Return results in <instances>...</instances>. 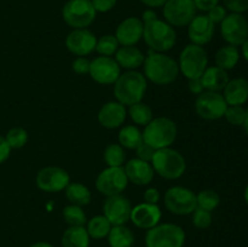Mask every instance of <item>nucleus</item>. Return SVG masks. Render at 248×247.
<instances>
[{
	"instance_id": "f257e3e1",
	"label": "nucleus",
	"mask_w": 248,
	"mask_h": 247,
	"mask_svg": "<svg viewBox=\"0 0 248 247\" xmlns=\"http://www.w3.org/2000/svg\"><path fill=\"white\" fill-rule=\"evenodd\" d=\"M145 79L159 86H166L177 80L179 75L178 62L162 52H150L143 63Z\"/></svg>"
},
{
	"instance_id": "f03ea898",
	"label": "nucleus",
	"mask_w": 248,
	"mask_h": 247,
	"mask_svg": "<svg viewBox=\"0 0 248 247\" xmlns=\"http://www.w3.org/2000/svg\"><path fill=\"white\" fill-rule=\"evenodd\" d=\"M147 87V79L142 73L137 70H127L124 74H120L118 80L114 82V96L121 104L130 107L142 102Z\"/></svg>"
},
{
	"instance_id": "7ed1b4c3",
	"label": "nucleus",
	"mask_w": 248,
	"mask_h": 247,
	"mask_svg": "<svg viewBox=\"0 0 248 247\" xmlns=\"http://www.w3.org/2000/svg\"><path fill=\"white\" fill-rule=\"evenodd\" d=\"M143 40L154 52H167L177 41V34L173 27L159 17L144 23Z\"/></svg>"
},
{
	"instance_id": "20e7f679",
	"label": "nucleus",
	"mask_w": 248,
	"mask_h": 247,
	"mask_svg": "<svg viewBox=\"0 0 248 247\" xmlns=\"http://www.w3.org/2000/svg\"><path fill=\"white\" fill-rule=\"evenodd\" d=\"M143 142L155 150L171 147L177 138L178 128L176 123L167 116L154 118L143 131Z\"/></svg>"
},
{
	"instance_id": "39448f33",
	"label": "nucleus",
	"mask_w": 248,
	"mask_h": 247,
	"mask_svg": "<svg viewBox=\"0 0 248 247\" xmlns=\"http://www.w3.org/2000/svg\"><path fill=\"white\" fill-rule=\"evenodd\" d=\"M150 164L155 173L170 181L181 178L186 170V162L183 155L171 147L157 149Z\"/></svg>"
},
{
	"instance_id": "423d86ee",
	"label": "nucleus",
	"mask_w": 248,
	"mask_h": 247,
	"mask_svg": "<svg viewBox=\"0 0 248 247\" xmlns=\"http://www.w3.org/2000/svg\"><path fill=\"white\" fill-rule=\"evenodd\" d=\"M186 244V232L178 224L159 223L145 234L147 247H183Z\"/></svg>"
},
{
	"instance_id": "0eeeda50",
	"label": "nucleus",
	"mask_w": 248,
	"mask_h": 247,
	"mask_svg": "<svg viewBox=\"0 0 248 247\" xmlns=\"http://www.w3.org/2000/svg\"><path fill=\"white\" fill-rule=\"evenodd\" d=\"M179 73L186 79L201 77L208 67V55L203 46L189 44L182 50L178 61Z\"/></svg>"
},
{
	"instance_id": "6e6552de",
	"label": "nucleus",
	"mask_w": 248,
	"mask_h": 247,
	"mask_svg": "<svg viewBox=\"0 0 248 247\" xmlns=\"http://www.w3.org/2000/svg\"><path fill=\"white\" fill-rule=\"evenodd\" d=\"M97 12L91 0H68L62 7V18L73 29L87 28L94 22Z\"/></svg>"
},
{
	"instance_id": "1a4fd4ad",
	"label": "nucleus",
	"mask_w": 248,
	"mask_h": 247,
	"mask_svg": "<svg viewBox=\"0 0 248 247\" xmlns=\"http://www.w3.org/2000/svg\"><path fill=\"white\" fill-rule=\"evenodd\" d=\"M165 207L177 216H188L195 211L196 194L186 186L174 185L166 190L164 195Z\"/></svg>"
},
{
	"instance_id": "9d476101",
	"label": "nucleus",
	"mask_w": 248,
	"mask_h": 247,
	"mask_svg": "<svg viewBox=\"0 0 248 247\" xmlns=\"http://www.w3.org/2000/svg\"><path fill=\"white\" fill-rule=\"evenodd\" d=\"M128 179L126 177L124 166L107 167L99 172L96 178V189L106 198L121 194L127 188Z\"/></svg>"
},
{
	"instance_id": "9b49d317",
	"label": "nucleus",
	"mask_w": 248,
	"mask_h": 247,
	"mask_svg": "<svg viewBox=\"0 0 248 247\" xmlns=\"http://www.w3.org/2000/svg\"><path fill=\"white\" fill-rule=\"evenodd\" d=\"M228 104L220 92L203 91L198 94L195 111L203 120H218L224 116Z\"/></svg>"
},
{
	"instance_id": "f8f14e48",
	"label": "nucleus",
	"mask_w": 248,
	"mask_h": 247,
	"mask_svg": "<svg viewBox=\"0 0 248 247\" xmlns=\"http://www.w3.org/2000/svg\"><path fill=\"white\" fill-rule=\"evenodd\" d=\"M165 21L172 27H188L196 16V7L193 0H167L162 6Z\"/></svg>"
},
{
	"instance_id": "ddd939ff",
	"label": "nucleus",
	"mask_w": 248,
	"mask_h": 247,
	"mask_svg": "<svg viewBox=\"0 0 248 247\" xmlns=\"http://www.w3.org/2000/svg\"><path fill=\"white\" fill-rule=\"evenodd\" d=\"M220 35L228 45L241 46L248 39V21L242 14H228L220 23Z\"/></svg>"
},
{
	"instance_id": "4468645a",
	"label": "nucleus",
	"mask_w": 248,
	"mask_h": 247,
	"mask_svg": "<svg viewBox=\"0 0 248 247\" xmlns=\"http://www.w3.org/2000/svg\"><path fill=\"white\" fill-rule=\"evenodd\" d=\"M35 183L45 193H58L67 188L70 183V176L62 167L46 166L38 172Z\"/></svg>"
},
{
	"instance_id": "2eb2a0df",
	"label": "nucleus",
	"mask_w": 248,
	"mask_h": 247,
	"mask_svg": "<svg viewBox=\"0 0 248 247\" xmlns=\"http://www.w3.org/2000/svg\"><path fill=\"white\" fill-rule=\"evenodd\" d=\"M121 74V68L114 57L98 56L90 63L89 75L101 85H113Z\"/></svg>"
},
{
	"instance_id": "dca6fc26",
	"label": "nucleus",
	"mask_w": 248,
	"mask_h": 247,
	"mask_svg": "<svg viewBox=\"0 0 248 247\" xmlns=\"http://www.w3.org/2000/svg\"><path fill=\"white\" fill-rule=\"evenodd\" d=\"M132 205L123 194L108 196L103 202V216L111 225H123L130 220Z\"/></svg>"
},
{
	"instance_id": "f3484780",
	"label": "nucleus",
	"mask_w": 248,
	"mask_h": 247,
	"mask_svg": "<svg viewBox=\"0 0 248 247\" xmlns=\"http://www.w3.org/2000/svg\"><path fill=\"white\" fill-rule=\"evenodd\" d=\"M97 38L90 29H73L65 36V47L78 57H85L96 50Z\"/></svg>"
},
{
	"instance_id": "a211bd4d",
	"label": "nucleus",
	"mask_w": 248,
	"mask_h": 247,
	"mask_svg": "<svg viewBox=\"0 0 248 247\" xmlns=\"http://www.w3.org/2000/svg\"><path fill=\"white\" fill-rule=\"evenodd\" d=\"M162 212L157 205L142 202L131 210L130 220L140 229L149 230L157 225L161 220Z\"/></svg>"
},
{
	"instance_id": "6ab92c4d",
	"label": "nucleus",
	"mask_w": 248,
	"mask_h": 247,
	"mask_svg": "<svg viewBox=\"0 0 248 247\" xmlns=\"http://www.w3.org/2000/svg\"><path fill=\"white\" fill-rule=\"evenodd\" d=\"M144 23L138 17H127L119 23L115 31V38L120 46H136L143 38Z\"/></svg>"
},
{
	"instance_id": "aec40b11",
	"label": "nucleus",
	"mask_w": 248,
	"mask_h": 247,
	"mask_svg": "<svg viewBox=\"0 0 248 247\" xmlns=\"http://www.w3.org/2000/svg\"><path fill=\"white\" fill-rule=\"evenodd\" d=\"M216 24L207 17V15H199L188 24V38L190 44L203 46L213 39Z\"/></svg>"
},
{
	"instance_id": "412c9836",
	"label": "nucleus",
	"mask_w": 248,
	"mask_h": 247,
	"mask_svg": "<svg viewBox=\"0 0 248 247\" xmlns=\"http://www.w3.org/2000/svg\"><path fill=\"white\" fill-rule=\"evenodd\" d=\"M98 123L108 130L121 127L127 118V110L124 104L118 101L107 102L101 107L98 111Z\"/></svg>"
},
{
	"instance_id": "4be33fe9",
	"label": "nucleus",
	"mask_w": 248,
	"mask_h": 247,
	"mask_svg": "<svg viewBox=\"0 0 248 247\" xmlns=\"http://www.w3.org/2000/svg\"><path fill=\"white\" fill-rule=\"evenodd\" d=\"M128 182L136 185H148L154 178V169L152 164L138 157L131 159L124 166Z\"/></svg>"
},
{
	"instance_id": "5701e85b",
	"label": "nucleus",
	"mask_w": 248,
	"mask_h": 247,
	"mask_svg": "<svg viewBox=\"0 0 248 247\" xmlns=\"http://www.w3.org/2000/svg\"><path fill=\"white\" fill-rule=\"evenodd\" d=\"M223 97L228 106H242L248 101V81L244 77L229 80L223 90Z\"/></svg>"
},
{
	"instance_id": "b1692460",
	"label": "nucleus",
	"mask_w": 248,
	"mask_h": 247,
	"mask_svg": "<svg viewBox=\"0 0 248 247\" xmlns=\"http://www.w3.org/2000/svg\"><path fill=\"white\" fill-rule=\"evenodd\" d=\"M114 58L120 68L126 70H136L142 67L145 56L137 46H120Z\"/></svg>"
},
{
	"instance_id": "393cba45",
	"label": "nucleus",
	"mask_w": 248,
	"mask_h": 247,
	"mask_svg": "<svg viewBox=\"0 0 248 247\" xmlns=\"http://www.w3.org/2000/svg\"><path fill=\"white\" fill-rule=\"evenodd\" d=\"M229 80L230 79L227 70L222 69V68L217 67V65L207 67L205 72H203V74L201 75V81H202L205 91H223L228 82H229Z\"/></svg>"
},
{
	"instance_id": "a878e982",
	"label": "nucleus",
	"mask_w": 248,
	"mask_h": 247,
	"mask_svg": "<svg viewBox=\"0 0 248 247\" xmlns=\"http://www.w3.org/2000/svg\"><path fill=\"white\" fill-rule=\"evenodd\" d=\"M90 239L85 227H69L63 232L61 245L62 247H89Z\"/></svg>"
},
{
	"instance_id": "bb28decb",
	"label": "nucleus",
	"mask_w": 248,
	"mask_h": 247,
	"mask_svg": "<svg viewBox=\"0 0 248 247\" xmlns=\"http://www.w3.org/2000/svg\"><path fill=\"white\" fill-rule=\"evenodd\" d=\"M107 239L110 247H132L135 244V234L125 224L113 225Z\"/></svg>"
},
{
	"instance_id": "cd10ccee",
	"label": "nucleus",
	"mask_w": 248,
	"mask_h": 247,
	"mask_svg": "<svg viewBox=\"0 0 248 247\" xmlns=\"http://www.w3.org/2000/svg\"><path fill=\"white\" fill-rule=\"evenodd\" d=\"M65 190V198L72 205L86 206L89 205L92 199V194L90 189L85 184L80 182H70Z\"/></svg>"
},
{
	"instance_id": "c85d7f7f",
	"label": "nucleus",
	"mask_w": 248,
	"mask_h": 247,
	"mask_svg": "<svg viewBox=\"0 0 248 247\" xmlns=\"http://www.w3.org/2000/svg\"><path fill=\"white\" fill-rule=\"evenodd\" d=\"M240 61V51L236 46L225 45L222 46L216 52L215 62L216 65L224 70L234 69Z\"/></svg>"
},
{
	"instance_id": "c756f323",
	"label": "nucleus",
	"mask_w": 248,
	"mask_h": 247,
	"mask_svg": "<svg viewBox=\"0 0 248 247\" xmlns=\"http://www.w3.org/2000/svg\"><path fill=\"white\" fill-rule=\"evenodd\" d=\"M119 144L124 149H137L138 145L143 142V133L135 125H125L121 127L118 135Z\"/></svg>"
},
{
	"instance_id": "7c9ffc66",
	"label": "nucleus",
	"mask_w": 248,
	"mask_h": 247,
	"mask_svg": "<svg viewBox=\"0 0 248 247\" xmlns=\"http://www.w3.org/2000/svg\"><path fill=\"white\" fill-rule=\"evenodd\" d=\"M111 223L104 217L103 215L94 216L91 219L87 220L86 230L89 232L90 237L94 240H102L108 236L109 232L111 229Z\"/></svg>"
},
{
	"instance_id": "2f4dec72",
	"label": "nucleus",
	"mask_w": 248,
	"mask_h": 247,
	"mask_svg": "<svg viewBox=\"0 0 248 247\" xmlns=\"http://www.w3.org/2000/svg\"><path fill=\"white\" fill-rule=\"evenodd\" d=\"M127 114L131 120L138 126H147L154 119L153 109L143 102H138L128 107Z\"/></svg>"
},
{
	"instance_id": "473e14b6",
	"label": "nucleus",
	"mask_w": 248,
	"mask_h": 247,
	"mask_svg": "<svg viewBox=\"0 0 248 247\" xmlns=\"http://www.w3.org/2000/svg\"><path fill=\"white\" fill-rule=\"evenodd\" d=\"M62 216L64 222L69 227H85L87 223L86 213L82 210L81 206L69 203L63 208Z\"/></svg>"
},
{
	"instance_id": "72a5a7b5",
	"label": "nucleus",
	"mask_w": 248,
	"mask_h": 247,
	"mask_svg": "<svg viewBox=\"0 0 248 247\" xmlns=\"http://www.w3.org/2000/svg\"><path fill=\"white\" fill-rule=\"evenodd\" d=\"M103 159L109 167H121L126 160L125 150L119 143H110L104 149Z\"/></svg>"
},
{
	"instance_id": "f704fd0d",
	"label": "nucleus",
	"mask_w": 248,
	"mask_h": 247,
	"mask_svg": "<svg viewBox=\"0 0 248 247\" xmlns=\"http://www.w3.org/2000/svg\"><path fill=\"white\" fill-rule=\"evenodd\" d=\"M219 203L220 196L218 195L217 191L212 190V189H205V190H201L200 193L196 194V206L201 210L212 212L218 207Z\"/></svg>"
},
{
	"instance_id": "c9c22d12",
	"label": "nucleus",
	"mask_w": 248,
	"mask_h": 247,
	"mask_svg": "<svg viewBox=\"0 0 248 247\" xmlns=\"http://www.w3.org/2000/svg\"><path fill=\"white\" fill-rule=\"evenodd\" d=\"M120 47L118 39L113 34H106L102 35L101 38L97 39L96 44V52L99 56H108V57H113L115 56L116 51Z\"/></svg>"
},
{
	"instance_id": "e433bc0d",
	"label": "nucleus",
	"mask_w": 248,
	"mask_h": 247,
	"mask_svg": "<svg viewBox=\"0 0 248 247\" xmlns=\"http://www.w3.org/2000/svg\"><path fill=\"white\" fill-rule=\"evenodd\" d=\"M5 139L11 149H21L28 142V132L26 128L19 127V126L12 127L7 131Z\"/></svg>"
},
{
	"instance_id": "4c0bfd02",
	"label": "nucleus",
	"mask_w": 248,
	"mask_h": 247,
	"mask_svg": "<svg viewBox=\"0 0 248 247\" xmlns=\"http://www.w3.org/2000/svg\"><path fill=\"white\" fill-rule=\"evenodd\" d=\"M224 118L230 125L242 126L246 119V109L242 106H228Z\"/></svg>"
},
{
	"instance_id": "58836bf2",
	"label": "nucleus",
	"mask_w": 248,
	"mask_h": 247,
	"mask_svg": "<svg viewBox=\"0 0 248 247\" xmlns=\"http://www.w3.org/2000/svg\"><path fill=\"white\" fill-rule=\"evenodd\" d=\"M191 215H193L194 227L198 228V229H207V228L212 224V215H211V212H208V211L201 210V208L196 207L195 211H194Z\"/></svg>"
},
{
	"instance_id": "ea45409f",
	"label": "nucleus",
	"mask_w": 248,
	"mask_h": 247,
	"mask_svg": "<svg viewBox=\"0 0 248 247\" xmlns=\"http://www.w3.org/2000/svg\"><path fill=\"white\" fill-rule=\"evenodd\" d=\"M224 7L234 14H242L248 11V0H223Z\"/></svg>"
},
{
	"instance_id": "a19ab883",
	"label": "nucleus",
	"mask_w": 248,
	"mask_h": 247,
	"mask_svg": "<svg viewBox=\"0 0 248 247\" xmlns=\"http://www.w3.org/2000/svg\"><path fill=\"white\" fill-rule=\"evenodd\" d=\"M90 63L91 61L87 60L86 57H77L72 63L73 72L79 75H86L90 73Z\"/></svg>"
},
{
	"instance_id": "79ce46f5",
	"label": "nucleus",
	"mask_w": 248,
	"mask_h": 247,
	"mask_svg": "<svg viewBox=\"0 0 248 247\" xmlns=\"http://www.w3.org/2000/svg\"><path fill=\"white\" fill-rule=\"evenodd\" d=\"M228 10L225 9L222 5H216L213 9H211L210 11L207 12V17L213 22L215 24H220L223 22V19L227 17Z\"/></svg>"
},
{
	"instance_id": "37998d69",
	"label": "nucleus",
	"mask_w": 248,
	"mask_h": 247,
	"mask_svg": "<svg viewBox=\"0 0 248 247\" xmlns=\"http://www.w3.org/2000/svg\"><path fill=\"white\" fill-rule=\"evenodd\" d=\"M155 152H156V150H155L154 148L150 147L149 144H147V143L144 142L140 143V144L138 145L137 149H136V154H137L138 159L144 160V161L148 162H152Z\"/></svg>"
},
{
	"instance_id": "c03bdc74",
	"label": "nucleus",
	"mask_w": 248,
	"mask_h": 247,
	"mask_svg": "<svg viewBox=\"0 0 248 247\" xmlns=\"http://www.w3.org/2000/svg\"><path fill=\"white\" fill-rule=\"evenodd\" d=\"M92 5H93L96 12L99 14H106L113 10L115 7L118 0H91Z\"/></svg>"
},
{
	"instance_id": "a18cd8bd",
	"label": "nucleus",
	"mask_w": 248,
	"mask_h": 247,
	"mask_svg": "<svg viewBox=\"0 0 248 247\" xmlns=\"http://www.w3.org/2000/svg\"><path fill=\"white\" fill-rule=\"evenodd\" d=\"M143 198H144V202L153 203V205H157V202L160 201L161 195H160V191L157 190L156 188H148L147 190L144 191V195H143Z\"/></svg>"
},
{
	"instance_id": "49530a36",
	"label": "nucleus",
	"mask_w": 248,
	"mask_h": 247,
	"mask_svg": "<svg viewBox=\"0 0 248 247\" xmlns=\"http://www.w3.org/2000/svg\"><path fill=\"white\" fill-rule=\"evenodd\" d=\"M193 1L196 10H200V11L203 12H208L216 5L219 4V0H193Z\"/></svg>"
},
{
	"instance_id": "de8ad7c7",
	"label": "nucleus",
	"mask_w": 248,
	"mask_h": 247,
	"mask_svg": "<svg viewBox=\"0 0 248 247\" xmlns=\"http://www.w3.org/2000/svg\"><path fill=\"white\" fill-rule=\"evenodd\" d=\"M10 154H11V148L7 144L5 137L0 136V165L4 164L9 159Z\"/></svg>"
},
{
	"instance_id": "09e8293b",
	"label": "nucleus",
	"mask_w": 248,
	"mask_h": 247,
	"mask_svg": "<svg viewBox=\"0 0 248 247\" xmlns=\"http://www.w3.org/2000/svg\"><path fill=\"white\" fill-rule=\"evenodd\" d=\"M188 90L194 94L202 93V92L205 91V89H203L201 77H196V79H189L188 80Z\"/></svg>"
},
{
	"instance_id": "8fccbe9b",
	"label": "nucleus",
	"mask_w": 248,
	"mask_h": 247,
	"mask_svg": "<svg viewBox=\"0 0 248 247\" xmlns=\"http://www.w3.org/2000/svg\"><path fill=\"white\" fill-rule=\"evenodd\" d=\"M140 1L149 9H156V7L164 6L167 0H140Z\"/></svg>"
},
{
	"instance_id": "3c124183",
	"label": "nucleus",
	"mask_w": 248,
	"mask_h": 247,
	"mask_svg": "<svg viewBox=\"0 0 248 247\" xmlns=\"http://www.w3.org/2000/svg\"><path fill=\"white\" fill-rule=\"evenodd\" d=\"M155 18H157L156 12H155L153 9H147L145 11H143L142 18L140 19H142L143 23H148V22L153 21V19H155Z\"/></svg>"
},
{
	"instance_id": "603ef678",
	"label": "nucleus",
	"mask_w": 248,
	"mask_h": 247,
	"mask_svg": "<svg viewBox=\"0 0 248 247\" xmlns=\"http://www.w3.org/2000/svg\"><path fill=\"white\" fill-rule=\"evenodd\" d=\"M29 247H53V245H51L50 242H46V241H39V242H35V244L31 245Z\"/></svg>"
},
{
	"instance_id": "864d4df0",
	"label": "nucleus",
	"mask_w": 248,
	"mask_h": 247,
	"mask_svg": "<svg viewBox=\"0 0 248 247\" xmlns=\"http://www.w3.org/2000/svg\"><path fill=\"white\" fill-rule=\"evenodd\" d=\"M241 46H242V55H244L245 60H246L248 62V39L246 41H245L244 44H242Z\"/></svg>"
},
{
	"instance_id": "5fc2aeb1",
	"label": "nucleus",
	"mask_w": 248,
	"mask_h": 247,
	"mask_svg": "<svg viewBox=\"0 0 248 247\" xmlns=\"http://www.w3.org/2000/svg\"><path fill=\"white\" fill-rule=\"evenodd\" d=\"M242 126H244L245 131H246V133L248 135V109L246 110V119H245V123Z\"/></svg>"
},
{
	"instance_id": "6e6d98bb",
	"label": "nucleus",
	"mask_w": 248,
	"mask_h": 247,
	"mask_svg": "<svg viewBox=\"0 0 248 247\" xmlns=\"http://www.w3.org/2000/svg\"><path fill=\"white\" fill-rule=\"evenodd\" d=\"M244 196H245V201H246V203L248 205V184H247L246 189H245V194H244Z\"/></svg>"
}]
</instances>
